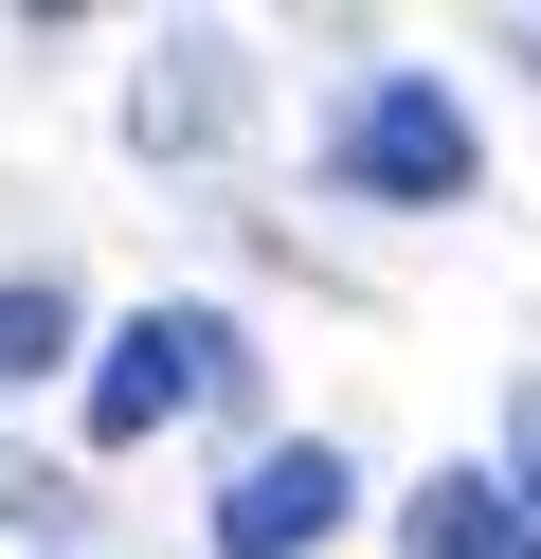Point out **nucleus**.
<instances>
[{
  "label": "nucleus",
  "instance_id": "obj_1",
  "mask_svg": "<svg viewBox=\"0 0 541 559\" xmlns=\"http://www.w3.org/2000/svg\"><path fill=\"white\" fill-rule=\"evenodd\" d=\"M199 397H235V325H216V307H144V325H108V361H91V451L180 433Z\"/></svg>",
  "mask_w": 541,
  "mask_h": 559
},
{
  "label": "nucleus",
  "instance_id": "obj_6",
  "mask_svg": "<svg viewBox=\"0 0 541 559\" xmlns=\"http://www.w3.org/2000/svg\"><path fill=\"white\" fill-rule=\"evenodd\" d=\"M487 487H505V506L541 523V379H524V415H505V469H487Z\"/></svg>",
  "mask_w": 541,
  "mask_h": 559
},
{
  "label": "nucleus",
  "instance_id": "obj_5",
  "mask_svg": "<svg viewBox=\"0 0 541 559\" xmlns=\"http://www.w3.org/2000/svg\"><path fill=\"white\" fill-rule=\"evenodd\" d=\"M55 361H72V289H55V271H0V397L55 379Z\"/></svg>",
  "mask_w": 541,
  "mask_h": 559
},
{
  "label": "nucleus",
  "instance_id": "obj_2",
  "mask_svg": "<svg viewBox=\"0 0 541 559\" xmlns=\"http://www.w3.org/2000/svg\"><path fill=\"white\" fill-rule=\"evenodd\" d=\"M469 163H487V127L451 109V73H379V91L343 109V199L433 217V199H469Z\"/></svg>",
  "mask_w": 541,
  "mask_h": 559
},
{
  "label": "nucleus",
  "instance_id": "obj_3",
  "mask_svg": "<svg viewBox=\"0 0 541 559\" xmlns=\"http://www.w3.org/2000/svg\"><path fill=\"white\" fill-rule=\"evenodd\" d=\"M343 451H325V433H289V451H252V469L235 487H216V559H325V542H343Z\"/></svg>",
  "mask_w": 541,
  "mask_h": 559
},
{
  "label": "nucleus",
  "instance_id": "obj_4",
  "mask_svg": "<svg viewBox=\"0 0 541 559\" xmlns=\"http://www.w3.org/2000/svg\"><path fill=\"white\" fill-rule=\"evenodd\" d=\"M397 559H541V523L505 506L487 469H433L415 506H397Z\"/></svg>",
  "mask_w": 541,
  "mask_h": 559
}]
</instances>
